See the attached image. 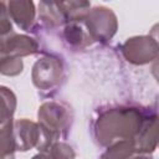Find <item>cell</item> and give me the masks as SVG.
I'll use <instances>...</instances> for the list:
<instances>
[{
    "instance_id": "6da1fadb",
    "label": "cell",
    "mask_w": 159,
    "mask_h": 159,
    "mask_svg": "<svg viewBox=\"0 0 159 159\" xmlns=\"http://www.w3.org/2000/svg\"><path fill=\"white\" fill-rule=\"evenodd\" d=\"M153 109L140 106H116L101 109L92 120L91 130L96 143L108 147L118 140H135Z\"/></svg>"
},
{
    "instance_id": "7a4b0ae2",
    "label": "cell",
    "mask_w": 159,
    "mask_h": 159,
    "mask_svg": "<svg viewBox=\"0 0 159 159\" xmlns=\"http://www.w3.org/2000/svg\"><path fill=\"white\" fill-rule=\"evenodd\" d=\"M72 122L73 113L68 104L57 101L42 103L37 112V124L41 133L37 149L43 152L55 142L67 138Z\"/></svg>"
},
{
    "instance_id": "3957f363",
    "label": "cell",
    "mask_w": 159,
    "mask_h": 159,
    "mask_svg": "<svg viewBox=\"0 0 159 159\" xmlns=\"http://www.w3.org/2000/svg\"><path fill=\"white\" fill-rule=\"evenodd\" d=\"M34 86L39 89L42 97L53 96L66 80L65 63L56 55H45L39 58L31 72Z\"/></svg>"
},
{
    "instance_id": "277c9868",
    "label": "cell",
    "mask_w": 159,
    "mask_h": 159,
    "mask_svg": "<svg viewBox=\"0 0 159 159\" xmlns=\"http://www.w3.org/2000/svg\"><path fill=\"white\" fill-rule=\"evenodd\" d=\"M82 24L93 42L107 43L113 39L118 30L116 14L106 6H94L93 9H89Z\"/></svg>"
},
{
    "instance_id": "5b68a950",
    "label": "cell",
    "mask_w": 159,
    "mask_h": 159,
    "mask_svg": "<svg viewBox=\"0 0 159 159\" xmlns=\"http://www.w3.org/2000/svg\"><path fill=\"white\" fill-rule=\"evenodd\" d=\"M122 56L133 65H147L158 57V40L150 35L127 39L120 46Z\"/></svg>"
},
{
    "instance_id": "8992f818",
    "label": "cell",
    "mask_w": 159,
    "mask_h": 159,
    "mask_svg": "<svg viewBox=\"0 0 159 159\" xmlns=\"http://www.w3.org/2000/svg\"><path fill=\"white\" fill-rule=\"evenodd\" d=\"M0 51L2 56H17L21 58L36 53L39 51V42L27 35L12 31L5 36H0Z\"/></svg>"
},
{
    "instance_id": "52a82bcc",
    "label": "cell",
    "mask_w": 159,
    "mask_h": 159,
    "mask_svg": "<svg viewBox=\"0 0 159 159\" xmlns=\"http://www.w3.org/2000/svg\"><path fill=\"white\" fill-rule=\"evenodd\" d=\"M40 135L41 133L37 123L26 118L12 122V137L16 150L27 152L32 148H37Z\"/></svg>"
},
{
    "instance_id": "ba28073f",
    "label": "cell",
    "mask_w": 159,
    "mask_h": 159,
    "mask_svg": "<svg viewBox=\"0 0 159 159\" xmlns=\"http://www.w3.org/2000/svg\"><path fill=\"white\" fill-rule=\"evenodd\" d=\"M10 19L24 31L35 30V16L36 9L35 4L29 0H16L9 1L6 4Z\"/></svg>"
},
{
    "instance_id": "9c48e42d",
    "label": "cell",
    "mask_w": 159,
    "mask_h": 159,
    "mask_svg": "<svg viewBox=\"0 0 159 159\" xmlns=\"http://www.w3.org/2000/svg\"><path fill=\"white\" fill-rule=\"evenodd\" d=\"M62 39L72 48L80 50L91 45L93 41L83 29L82 22H67L62 26Z\"/></svg>"
},
{
    "instance_id": "30bf717a",
    "label": "cell",
    "mask_w": 159,
    "mask_h": 159,
    "mask_svg": "<svg viewBox=\"0 0 159 159\" xmlns=\"http://www.w3.org/2000/svg\"><path fill=\"white\" fill-rule=\"evenodd\" d=\"M39 19L48 29L62 27L66 19L56 1H41L39 4Z\"/></svg>"
},
{
    "instance_id": "8fae6325",
    "label": "cell",
    "mask_w": 159,
    "mask_h": 159,
    "mask_svg": "<svg viewBox=\"0 0 159 159\" xmlns=\"http://www.w3.org/2000/svg\"><path fill=\"white\" fill-rule=\"evenodd\" d=\"M16 96L5 86H0V127L12 120V116L16 109Z\"/></svg>"
},
{
    "instance_id": "7c38bea8",
    "label": "cell",
    "mask_w": 159,
    "mask_h": 159,
    "mask_svg": "<svg viewBox=\"0 0 159 159\" xmlns=\"http://www.w3.org/2000/svg\"><path fill=\"white\" fill-rule=\"evenodd\" d=\"M135 154L133 140H118L108 147L101 154V159H129Z\"/></svg>"
},
{
    "instance_id": "4fadbf2b",
    "label": "cell",
    "mask_w": 159,
    "mask_h": 159,
    "mask_svg": "<svg viewBox=\"0 0 159 159\" xmlns=\"http://www.w3.org/2000/svg\"><path fill=\"white\" fill-rule=\"evenodd\" d=\"M76 153L65 142H55L46 150L34 155L32 159H75Z\"/></svg>"
},
{
    "instance_id": "5bb4252c",
    "label": "cell",
    "mask_w": 159,
    "mask_h": 159,
    "mask_svg": "<svg viewBox=\"0 0 159 159\" xmlns=\"http://www.w3.org/2000/svg\"><path fill=\"white\" fill-rule=\"evenodd\" d=\"M12 122L0 127V159H15V143L12 137Z\"/></svg>"
},
{
    "instance_id": "9a60e30c",
    "label": "cell",
    "mask_w": 159,
    "mask_h": 159,
    "mask_svg": "<svg viewBox=\"0 0 159 159\" xmlns=\"http://www.w3.org/2000/svg\"><path fill=\"white\" fill-rule=\"evenodd\" d=\"M24 70V62L17 56H2L0 58V73L4 76H17Z\"/></svg>"
},
{
    "instance_id": "2e32d148",
    "label": "cell",
    "mask_w": 159,
    "mask_h": 159,
    "mask_svg": "<svg viewBox=\"0 0 159 159\" xmlns=\"http://www.w3.org/2000/svg\"><path fill=\"white\" fill-rule=\"evenodd\" d=\"M12 32V24L7 12V6L5 2L0 1V36H5Z\"/></svg>"
},
{
    "instance_id": "e0dca14e",
    "label": "cell",
    "mask_w": 159,
    "mask_h": 159,
    "mask_svg": "<svg viewBox=\"0 0 159 159\" xmlns=\"http://www.w3.org/2000/svg\"><path fill=\"white\" fill-rule=\"evenodd\" d=\"M129 159H152V157H149L148 154H138V155H133Z\"/></svg>"
},
{
    "instance_id": "ac0fdd59",
    "label": "cell",
    "mask_w": 159,
    "mask_h": 159,
    "mask_svg": "<svg viewBox=\"0 0 159 159\" xmlns=\"http://www.w3.org/2000/svg\"><path fill=\"white\" fill-rule=\"evenodd\" d=\"M1 57H2V53H1V51H0V58H1Z\"/></svg>"
}]
</instances>
